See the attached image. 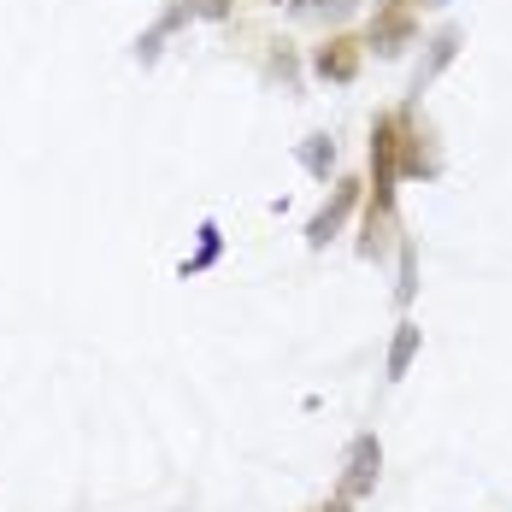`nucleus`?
<instances>
[{
  "instance_id": "f03ea898",
  "label": "nucleus",
  "mask_w": 512,
  "mask_h": 512,
  "mask_svg": "<svg viewBox=\"0 0 512 512\" xmlns=\"http://www.w3.org/2000/svg\"><path fill=\"white\" fill-rule=\"evenodd\" d=\"M377 471H383V448H377V436H359L354 448H348L342 501H359V495H371V489H377Z\"/></svg>"
},
{
  "instance_id": "6e6552de",
  "label": "nucleus",
  "mask_w": 512,
  "mask_h": 512,
  "mask_svg": "<svg viewBox=\"0 0 512 512\" xmlns=\"http://www.w3.org/2000/svg\"><path fill=\"white\" fill-rule=\"evenodd\" d=\"M301 165H307L312 177H330V165H336V142H330V136H307V148H301Z\"/></svg>"
},
{
  "instance_id": "0eeeda50",
  "label": "nucleus",
  "mask_w": 512,
  "mask_h": 512,
  "mask_svg": "<svg viewBox=\"0 0 512 512\" xmlns=\"http://www.w3.org/2000/svg\"><path fill=\"white\" fill-rule=\"evenodd\" d=\"M418 342H424V330H418V324H401V330H395V342H389V377H407V371H412Z\"/></svg>"
},
{
  "instance_id": "f257e3e1",
  "label": "nucleus",
  "mask_w": 512,
  "mask_h": 512,
  "mask_svg": "<svg viewBox=\"0 0 512 512\" xmlns=\"http://www.w3.org/2000/svg\"><path fill=\"white\" fill-rule=\"evenodd\" d=\"M395 177H401V124L395 118H377V130H371V224L389 218Z\"/></svg>"
},
{
  "instance_id": "7ed1b4c3",
  "label": "nucleus",
  "mask_w": 512,
  "mask_h": 512,
  "mask_svg": "<svg viewBox=\"0 0 512 512\" xmlns=\"http://www.w3.org/2000/svg\"><path fill=\"white\" fill-rule=\"evenodd\" d=\"M359 189H365V183H336V195H330V201L318 206V218H312V224H307V242H312V248H324V242H330V236L342 230V218L354 212Z\"/></svg>"
},
{
  "instance_id": "423d86ee",
  "label": "nucleus",
  "mask_w": 512,
  "mask_h": 512,
  "mask_svg": "<svg viewBox=\"0 0 512 512\" xmlns=\"http://www.w3.org/2000/svg\"><path fill=\"white\" fill-rule=\"evenodd\" d=\"M412 36V18H407V6H389L377 24H371V48L377 53H401V42Z\"/></svg>"
},
{
  "instance_id": "f8f14e48",
  "label": "nucleus",
  "mask_w": 512,
  "mask_h": 512,
  "mask_svg": "<svg viewBox=\"0 0 512 512\" xmlns=\"http://www.w3.org/2000/svg\"><path fill=\"white\" fill-rule=\"evenodd\" d=\"M201 12H206V18H218V12H224V0H201Z\"/></svg>"
},
{
  "instance_id": "39448f33",
  "label": "nucleus",
  "mask_w": 512,
  "mask_h": 512,
  "mask_svg": "<svg viewBox=\"0 0 512 512\" xmlns=\"http://www.w3.org/2000/svg\"><path fill=\"white\" fill-rule=\"evenodd\" d=\"M454 53H460V30H442V36L430 42V59H424V65H418V77H412V95H424V89L454 65Z\"/></svg>"
},
{
  "instance_id": "20e7f679",
  "label": "nucleus",
  "mask_w": 512,
  "mask_h": 512,
  "mask_svg": "<svg viewBox=\"0 0 512 512\" xmlns=\"http://www.w3.org/2000/svg\"><path fill=\"white\" fill-rule=\"evenodd\" d=\"M312 71H318L324 83H354L359 77V42H330V48H318Z\"/></svg>"
},
{
  "instance_id": "9d476101",
  "label": "nucleus",
  "mask_w": 512,
  "mask_h": 512,
  "mask_svg": "<svg viewBox=\"0 0 512 512\" xmlns=\"http://www.w3.org/2000/svg\"><path fill=\"white\" fill-rule=\"evenodd\" d=\"M212 259H218V224H201V254H195L189 265H183V277H195V271H206Z\"/></svg>"
},
{
  "instance_id": "1a4fd4ad",
  "label": "nucleus",
  "mask_w": 512,
  "mask_h": 512,
  "mask_svg": "<svg viewBox=\"0 0 512 512\" xmlns=\"http://www.w3.org/2000/svg\"><path fill=\"white\" fill-rule=\"evenodd\" d=\"M295 12H301V18H348L354 0H295Z\"/></svg>"
},
{
  "instance_id": "9b49d317",
  "label": "nucleus",
  "mask_w": 512,
  "mask_h": 512,
  "mask_svg": "<svg viewBox=\"0 0 512 512\" xmlns=\"http://www.w3.org/2000/svg\"><path fill=\"white\" fill-rule=\"evenodd\" d=\"M412 289H418V271H412V242H407V248H401V289H395V301H401V307L412 301Z\"/></svg>"
},
{
  "instance_id": "ddd939ff",
  "label": "nucleus",
  "mask_w": 512,
  "mask_h": 512,
  "mask_svg": "<svg viewBox=\"0 0 512 512\" xmlns=\"http://www.w3.org/2000/svg\"><path fill=\"white\" fill-rule=\"evenodd\" d=\"M324 512H348V501H336V507H324Z\"/></svg>"
}]
</instances>
